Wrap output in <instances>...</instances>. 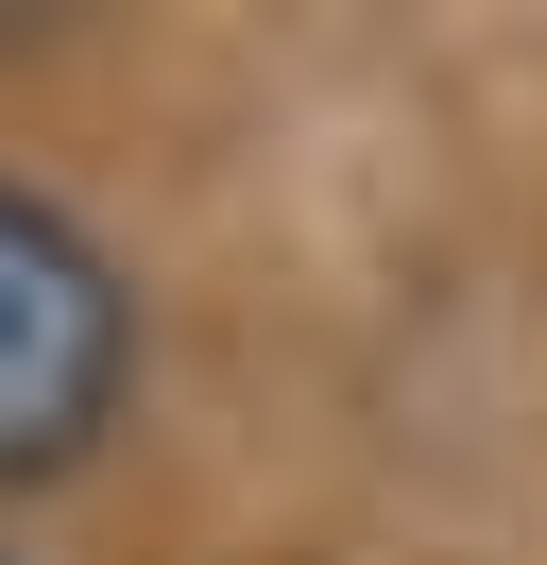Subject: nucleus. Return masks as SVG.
Wrapping results in <instances>:
<instances>
[{"mask_svg":"<svg viewBox=\"0 0 547 565\" xmlns=\"http://www.w3.org/2000/svg\"><path fill=\"white\" fill-rule=\"evenodd\" d=\"M137 412V275L86 206L0 172V497H52Z\"/></svg>","mask_w":547,"mask_h":565,"instance_id":"nucleus-1","label":"nucleus"},{"mask_svg":"<svg viewBox=\"0 0 547 565\" xmlns=\"http://www.w3.org/2000/svg\"><path fill=\"white\" fill-rule=\"evenodd\" d=\"M0 565H18V548H0Z\"/></svg>","mask_w":547,"mask_h":565,"instance_id":"nucleus-2","label":"nucleus"}]
</instances>
